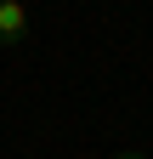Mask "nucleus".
<instances>
[{"label": "nucleus", "mask_w": 153, "mask_h": 159, "mask_svg": "<svg viewBox=\"0 0 153 159\" xmlns=\"http://www.w3.org/2000/svg\"><path fill=\"white\" fill-rule=\"evenodd\" d=\"M113 159H147V153H136V148H119V153H113Z\"/></svg>", "instance_id": "f03ea898"}, {"label": "nucleus", "mask_w": 153, "mask_h": 159, "mask_svg": "<svg viewBox=\"0 0 153 159\" xmlns=\"http://www.w3.org/2000/svg\"><path fill=\"white\" fill-rule=\"evenodd\" d=\"M23 34H28V6L0 0V46H23Z\"/></svg>", "instance_id": "f257e3e1"}]
</instances>
